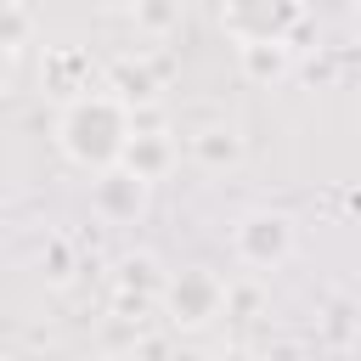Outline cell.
I'll return each instance as SVG.
<instances>
[{"label": "cell", "instance_id": "4", "mask_svg": "<svg viewBox=\"0 0 361 361\" xmlns=\"http://www.w3.org/2000/svg\"><path fill=\"white\" fill-rule=\"evenodd\" d=\"M231 248H237L243 265L276 271V265L293 254V220L276 214V209H254V214H243V220L231 226Z\"/></svg>", "mask_w": 361, "mask_h": 361}, {"label": "cell", "instance_id": "2", "mask_svg": "<svg viewBox=\"0 0 361 361\" xmlns=\"http://www.w3.org/2000/svg\"><path fill=\"white\" fill-rule=\"evenodd\" d=\"M164 316L180 327V333H197V327H209L220 310H226V282L209 271V265H186V271H175L169 282H164Z\"/></svg>", "mask_w": 361, "mask_h": 361}, {"label": "cell", "instance_id": "12", "mask_svg": "<svg viewBox=\"0 0 361 361\" xmlns=\"http://www.w3.org/2000/svg\"><path fill=\"white\" fill-rule=\"evenodd\" d=\"M209 361H265V355H254L248 344H226V350H214Z\"/></svg>", "mask_w": 361, "mask_h": 361}, {"label": "cell", "instance_id": "7", "mask_svg": "<svg viewBox=\"0 0 361 361\" xmlns=\"http://www.w3.org/2000/svg\"><path fill=\"white\" fill-rule=\"evenodd\" d=\"M243 68H248V79H282V73H288V39L243 45Z\"/></svg>", "mask_w": 361, "mask_h": 361}, {"label": "cell", "instance_id": "10", "mask_svg": "<svg viewBox=\"0 0 361 361\" xmlns=\"http://www.w3.org/2000/svg\"><path fill=\"white\" fill-rule=\"evenodd\" d=\"M11 85H17V45L0 39V96H11Z\"/></svg>", "mask_w": 361, "mask_h": 361}, {"label": "cell", "instance_id": "15", "mask_svg": "<svg viewBox=\"0 0 361 361\" xmlns=\"http://www.w3.org/2000/svg\"><path fill=\"white\" fill-rule=\"evenodd\" d=\"M102 361H135V355H102Z\"/></svg>", "mask_w": 361, "mask_h": 361}, {"label": "cell", "instance_id": "13", "mask_svg": "<svg viewBox=\"0 0 361 361\" xmlns=\"http://www.w3.org/2000/svg\"><path fill=\"white\" fill-rule=\"evenodd\" d=\"M96 6H102V11H141L147 0H96Z\"/></svg>", "mask_w": 361, "mask_h": 361}, {"label": "cell", "instance_id": "5", "mask_svg": "<svg viewBox=\"0 0 361 361\" xmlns=\"http://www.w3.org/2000/svg\"><path fill=\"white\" fill-rule=\"evenodd\" d=\"M90 203H96V214H107V220H135V214L147 209V180H141V175H130L124 164H113V169H102V175H96Z\"/></svg>", "mask_w": 361, "mask_h": 361}, {"label": "cell", "instance_id": "6", "mask_svg": "<svg viewBox=\"0 0 361 361\" xmlns=\"http://www.w3.org/2000/svg\"><path fill=\"white\" fill-rule=\"evenodd\" d=\"M118 164L152 186V180H164V175L175 169V141H169L164 130H135V135L124 141V158H118Z\"/></svg>", "mask_w": 361, "mask_h": 361}, {"label": "cell", "instance_id": "3", "mask_svg": "<svg viewBox=\"0 0 361 361\" xmlns=\"http://www.w3.org/2000/svg\"><path fill=\"white\" fill-rule=\"evenodd\" d=\"M299 23H305V0H220V28L237 45L288 39Z\"/></svg>", "mask_w": 361, "mask_h": 361}, {"label": "cell", "instance_id": "9", "mask_svg": "<svg viewBox=\"0 0 361 361\" xmlns=\"http://www.w3.org/2000/svg\"><path fill=\"white\" fill-rule=\"evenodd\" d=\"M23 34H28V17L17 6H0V39L6 45H23Z\"/></svg>", "mask_w": 361, "mask_h": 361}, {"label": "cell", "instance_id": "1", "mask_svg": "<svg viewBox=\"0 0 361 361\" xmlns=\"http://www.w3.org/2000/svg\"><path fill=\"white\" fill-rule=\"evenodd\" d=\"M130 135H135L130 107L118 96H107V90H79L56 113V147H62V158L79 164V169H90V175L113 169L124 158V141Z\"/></svg>", "mask_w": 361, "mask_h": 361}, {"label": "cell", "instance_id": "8", "mask_svg": "<svg viewBox=\"0 0 361 361\" xmlns=\"http://www.w3.org/2000/svg\"><path fill=\"white\" fill-rule=\"evenodd\" d=\"M85 68V56L79 51H56V56H45V79H51V90H62V96H79V85H73V73Z\"/></svg>", "mask_w": 361, "mask_h": 361}, {"label": "cell", "instance_id": "14", "mask_svg": "<svg viewBox=\"0 0 361 361\" xmlns=\"http://www.w3.org/2000/svg\"><path fill=\"white\" fill-rule=\"evenodd\" d=\"M350 23H355V39H361V0H355V17H350Z\"/></svg>", "mask_w": 361, "mask_h": 361}, {"label": "cell", "instance_id": "11", "mask_svg": "<svg viewBox=\"0 0 361 361\" xmlns=\"http://www.w3.org/2000/svg\"><path fill=\"white\" fill-rule=\"evenodd\" d=\"M197 152H203L209 164H220V158L231 164V158H237V141H231V135H226V141H197Z\"/></svg>", "mask_w": 361, "mask_h": 361}]
</instances>
